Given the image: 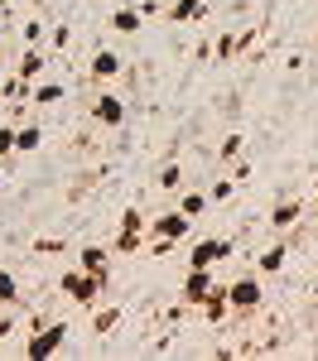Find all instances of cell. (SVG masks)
<instances>
[{
	"instance_id": "obj_1",
	"label": "cell",
	"mask_w": 318,
	"mask_h": 361,
	"mask_svg": "<svg viewBox=\"0 0 318 361\" xmlns=\"http://www.w3.org/2000/svg\"><path fill=\"white\" fill-rule=\"evenodd\" d=\"M58 289L73 299V304L82 308H97V299H102V289H106V275H87V270H63V279H58Z\"/></svg>"
},
{
	"instance_id": "obj_2",
	"label": "cell",
	"mask_w": 318,
	"mask_h": 361,
	"mask_svg": "<svg viewBox=\"0 0 318 361\" xmlns=\"http://www.w3.org/2000/svg\"><path fill=\"white\" fill-rule=\"evenodd\" d=\"M63 347H68V323H39V328L25 337V357H34V361L58 357Z\"/></svg>"
},
{
	"instance_id": "obj_3",
	"label": "cell",
	"mask_w": 318,
	"mask_h": 361,
	"mask_svg": "<svg viewBox=\"0 0 318 361\" xmlns=\"http://www.w3.org/2000/svg\"><path fill=\"white\" fill-rule=\"evenodd\" d=\"M222 294H227L231 313H251V308H260V299H265V289H260V275H256V270H251V275H241L236 284H227Z\"/></svg>"
},
{
	"instance_id": "obj_4",
	"label": "cell",
	"mask_w": 318,
	"mask_h": 361,
	"mask_svg": "<svg viewBox=\"0 0 318 361\" xmlns=\"http://www.w3.org/2000/svg\"><path fill=\"white\" fill-rule=\"evenodd\" d=\"M231 250H236V246H231L227 236H207V241H198V246L188 250V265H193V270H217Z\"/></svg>"
},
{
	"instance_id": "obj_5",
	"label": "cell",
	"mask_w": 318,
	"mask_h": 361,
	"mask_svg": "<svg viewBox=\"0 0 318 361\" xmlns=\"http://www.w3.org/2000/svg\"><path fill=\"white\" fill-rule=\"evenodd\" d=\"M217 289H222V284H217V270H193V265H188V279H183V304L198 308L202 299H207V294H217Z\"/></svg>"
},
{
	"instance_id": "obj_6",
	"label": "cell",
	"mask_w": 318,
	"mask_h": 361,
	"mask_svg": "<svg viewBox=\"0 0 318 361\" xmlns=\"http://www.w3.org/2000/svg\"><path fill=\"white\" fill-rule=\"evenodd\" d=\"M92 121H97L102 130H116V126L126 121V102H121L116 92H102V97L92 102Z\"/></svg>"
},
{
	"instance_id": "obj_7",
	"label": "cell",
	"mask_w": 318,
	"mask_h": 361,
	"mask_svg": "<svg viewBox=\"0 0 318 361\" xmlns=\"http://www.w3.org/2000/svg\"><path fill=\"white\" fill-rule=\"evenodd\" d=\"M121 68H126V58L111 54V49H97V54H92V63H87L92 82H111V78H121Z\"/></svg>"
},
{
	"instance_id": "obj_8",
	"label": "cell",
	"mask_w": 318,
	"mask_h": 361,
	"mask_svg": "<svg viewBox=\"0 0 318 361\" xmlns=\"http://www.w3.org/2000/svg\"><path fill=\"white\" fill-rule=\"evenodd\" d=\"M299 222H304V202H299V197H280V202L270 207V226H275V231H294Z\"/></svg>"
},
{
	"instance_id": "obj_9",
	"label": "cell",
	"mask_w": 318,
	"mask_h": 361,
	"mask_svg": "<svg viewBox=\"0 0 318 361\" xmlns=\"http://www.w3.org/2000/svg\"><path fill=\"white\" fill-rule=\"evenodd\" d=\"M44 68H49V58H44V49H25V54H20V63H15V82L34 87L39 78H44Z\"/></svg>"
},
{
	"instance_id": "obj_10",
	"label": "cell",
	"mask_w": 318,
	"mask_h": 361,
	"mask_svg": "<svg viewBox=\"0 0 318 361\" xmlns=\"http://www.w3.org/2000/svg\"><path fill=\"white\" fill-rule=\"evenodd\" d=\"M188 226H193V217H183V212L173 207V212H159V217L149 222V231H154V236H169V241H183Z\"/></svg>"
},
{
	"instance_id": "obj_11",
	"label": "cell",
	"mask_w": 318,
	"mask_h": 361,
	"mask_svg": "<svg viewBox=\"0 0 318 361\" xmlns=\"http://www.w3.org/2000/svg\"><path fill=\"white\" fill-rule=\"evenodd\" d=\"M285 260H289V246H285V241H275L270 250H260L256 275H280V270H285Z\"/></svg>"
},
{
	"instance_id": "obj_12",
	"label": "cell",
	"mask_w": 318,
	"mask_h": 361,
	"mask_svg": "<svg viewBox=\"0 0 318 361\" xmlns=\"http://www.w3.org/2000/svg\"><path fill=\"white\" fill-rule=\"evenodd\" d=\"M202 15H207L202 0H173L169 5V25H188V20H202Z\"/></svg>"
},
{
	"instance_id": "obj_13",
	"label": "cell",
	"mask_w": 318,
	"mask_h": 361,
	"mask_svg": "<svg viewBox=\"0 0 318 361\" xmlns=\"http://www.w3.org/2000/svg\"><path fill=\"white\" fill-rule=\"evenodd\" d=\"M78 270H87V275H106V246H82L78 250Z\"/></svg>"
},
{
	"instance_id": "obj_14",
	"label": "cell",
	"mask_w": 318,
	"mask_h": 361,
	"mask_svg": "<svg viewBox=\"0 0 318 361\" xmlns=\"http://www.w3.org/2000/svg\"><path fill=\"white\" fill-rule=\"evenodd\" d=\"M140 25H145V20H140V10H135V5H121V10L111 15L116 34H140Z\"/></svg>"
},
{
	"instance_id": "obj_15",
	"label": "cell",
	"mask_w": 318,
	"mask_h": 361,
	"mask_svg": "<svg viewBox=\"0 0 318 361\" xmlns=\"http://www.w3.org/2000/svg\"><path fill=\"white\" fill-rule=\"evenodd\" d=\"M241 154H246V135H236V130L222 135V145H217V164H236Z\"/></svg>"
},
{
	"instance_id": "obj_16",
	"label": "cell",
	"mask_w": 318,
	"mask_h": 361,
	"mask_svg": "<svg viewBox=\"0 0 318 361\" xmlns=\"http://www.w3.org/2000/svg\"><path fill=\"white\" fill-rule=\"evenodd\" d=\"M44 145V130L39 126H15V154H34Z\"/></svg>"
},
{
	"instance_id": "obj_17",
	"label": "cell",
	"mask_w": 318,
	"mask_h": 361,
	"mask_svg": "<svg viewBox=\"0 0 318 361\" xmlns=\"http://www.w3.org/2000/svg\"><path fill=\"white\" fill-rule=\"evenodd\" d=\"M29 102H34V106H58V102H63V82H39V87H29Z\"/></svg>"
},
{
	"instance_id": "obj_18",
	"label": "cell",
	"mask_w": 318,
	"mask_h": 361,
	"mask_svg": "<svg viewBox=\"0 0 318 361\" xmlns=\"http://www.w3.org/2000/svg\"><path fill=\"white\" fill-rule=\"evenodd\" d=\"M178 212H183V217H202V212H207V193H183L178 197Z\"/></svg>"
},
{
	"instance_id": "obj_19",
	"label": "cell",
	"mask_w": 318,
	"mask_h": 361,
	"mask_svg": "<svg viewBox=\"0 0 318 361\" xmlns=\"http://www.w3.org/2000/svg\"><path fill=\"white\" fill-rule=\"evenodd\" d=\"M15 299H20V279L10 275V270H0V304L15 308Z\"/></svg>"
},
{
	"instance_id": "obj_20",
	"label": "cell",
	"mask_w": 318,
	"mask_h": 361,
	"mask_svg": "<svg viewBox=\"0 0 318 361\" xmlns=\"http://www.w3.org/2000/svg\"><path fill=\"white\" fill-rule=\"evenodd\" d=\"M92 323H97V333H111L116 323H121V308H116V304L97 308V313H92Z\"/></svg>"
},
{
	"instance_id": "obj_21",
	"label": "cell",
	"mask_w": 318,
	"mask_h": 361,
	"mask_svg": "<svg viewBox=\"0 0 318 361\" xmlns=\"http://www.w3.org/2000/svg\"><path fill=\"white\" fill-rule=\"evenodd\" d=\"M159 188H164V193H178V188H183V169L164 164V169H159Z\"/></svg>"
},
{
	"instance_id": "obj_22",
	"label": "cell",
	"mask_w": 318,
	"mask_h": 361,
	"mask_svg": "<svg viewBox=\"0 0 318 361\" xmlns=\"http://www.w3.org/2000/svg\"><path fill=\"white\" fill-rule=\"evenodd\" d=\"M140 241H145L140 231H121V236L111 241V250H116V255H135V250H140Z\"/></svg>"
},
{
	"instance_id": "obj_23",
	"label": "cell",
	"mask_w": 318,
	"mask_h": 361,
	"mask_svg": "<svg viewBox=\"0 0 318 361\" xmlns=\"http://www.w3.org/2000/svg\"><path fill=\"white\" fill-rule=\"evenodd\" d=\"M236 188H241L236 178H217V183H212V193H207V202H231V197H236Z\"/></svg>"
},
{
	"instance_id": "obj_24",
	"label": "cell",
	"mask_w": 318,
	"mask_h": 361,
	"mask_svg": "<svg viewBox=\"0 0 318 361\" xmlns=\"http://www.w3.org/2000/svg\"><path fill=\"white\" fill-rule=\"evenodd\" d=\"M121 231H140V236L149 231V222L140 217V207H126V212H121Z\"/></svg>"
},
{
	"instance_id": "obj_25",
	"label": "cell",
	"mask_w": 318,
	"mask_h": 361,
	"mask_svg": "<svg viewBox=\"0 0 318 361\" xmlns=\"http://www.w3.org/2000/svg\"><path fill=\"white\" fill-rule=\"evenodd\" d=\"M236 49H241V39H236V34H217V58H236Z\"/></svg>"
},
{
	"instance_id": "obj_26",
	"label": "cell",
	"mask_w": 318,
	"mask_h": 361,
	"mask_svg": "<svg viewBox=\"0 0 318 361\" xmlns=\"http://www.w3.org/2000/svg\"><path fill=\"white\" fill-rule=\"evenodd\" d=\"M15 154V126H0V159Z\"/></svg>"
},
{
	"instance_id": "obj_27",
	"label": "cell",
	"mask_w": 318,
	"mask_h": 361,
	"mask_svg": "<svg viewBox=\"0 0 318 361\" xmlns=\"http://www.w3.org/2000/svg\"><path fill=\"white\" fill-rule=\"evenodd\" d=\"M10 328H15V313H10V308H5V304H0V337H5V333H10Z\"/></svg>"
},
{
	"instance_id": "obj_28",
	"label": "cell",
	"mask_w": 318,
	"mask_h": 361,
	"mask_svg": "<svg viewBox=\"0 0 318 361\" xmlns=\"http://www.w3.org/2000/svg\"><path fill=\"white\" fill-rule=\"evenodd\" d=\"M39 34H44V25H39V20H25V39H29V44H34Z\"/></svg>"
},
{
	"instance_id": "obj_29",
	"label": "cell",
	"mask_w": 318,
	"mask_h": 361,
	"mask_svg": "<svg viewBox=\"0 0 318 361\" xmlns=\"http://www.w3.org/2000/svg\"><path fill=\"white\" fill-rule=\"evenodd\" d=\"M314 202H318V183H314Z\"/></svg>"
},
{
	"instance_id": "obj_30",
	"label": "cell",
	"mask_w": 318,
	"mask_h": 361,
	"mask_svg": "<svg viewBox=\"0 0 318 361\" xmlns=\"http://www.w3.org/2000/svg\"><path fill=\"white\" fill-rule=\"evenodd\" d=\"M0 188H5V173H0Z\"/></svg>"
},
{
	"instance_id": "obj_31",
	"label": "cell",
	"mask_w": 318,
	"mask_h": 361,
	"mask_svg": "<svg viewBox=\"0 0 318 361\" xmlns=\"http://www.w3.org/2000/svg\"><path fill=\"white\" fill-rule=\"evenodd\" d=\"M314 299H318V284H314Z\"/></svg>"
}]
</instances>
